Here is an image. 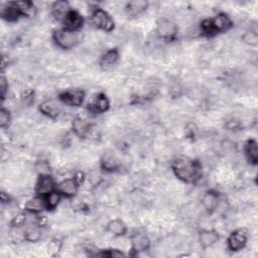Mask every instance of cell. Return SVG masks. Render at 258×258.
Here are the masks:
<instances>
[{
	"label": "cell",
	"mask_w": 258,
	"mask_h": 258,
	"mask_svg": "<svg viewBox=\"0 0 258 258\" xmlns=\"http://www.w3.org/2000/svg\"><path fill=\"white\" fill-rule=\"evenodd\" d=\"M38 109L41 114H44L45 116L51 119L58 118V116L61 113V108L59 104L53 100H46L44 102H41Z\"/></svg>",
	"instance_id": "9a60e30c"
},
{
	"label": "cell",
	"mask_w": 258,
	"mask_h": 258,
	"mask_svg": "<svg viewBox=\"0 0 258 258\" xmlns=\"http://www.w3.org/2000/svg\"><path fill=\"white\" fill-rule=\"evenodd\" d=\"M57 190V184L51 175H40L35 185V193L38 196L45 197Z\"/></svg>",
	"instance_id": "52a82bcc"
},
{
	"label": "cell",
	"mask_w": 258,
	"mask_h": 258,
	"mask_svg": "<svg viewBox=\"0 0 258 258\" xmlns=\"http://www.w3.org/2000/svg\"><path fill=\"white\" fill-rule=\"evenodd\" d=\"M74 179L79 183V185H81L85 180V175L82 173V171H78V173L75 175Z\"/></svg>",
	"instance_id": "e575fe53"
},
{
	"label": "cell",
	"mask_w": 258,
	"mask_h": 258,
	"mask_svg": "<svg viewBox=\"0 0 258 258\" xmlns=\"http://www.w3.org/2000/svg\"><path fill=\"white\" fill-rule=\"evenodd\" d=\"M62 195L56 190L52 193H50L49 195L45 196V201H46V207L48 211H53L56 210V208L59 206L61 200H62Z\"/></svg>",
	"instance_id": "484cf974"
},
{
	"label": "cell",
	"mask_w": 258,
	"mask_h": 258,
	"mask_svg": "<svg viewBox=\"0 0 258 258\" xmlns=\"http://www.w3.org/2000/svg\"><path fill=\"white\" fill-rule=\"evenodd\" d=\"M200 30H201L202 34L204 36H207V37H212V36H215L217 34L216 32H215V30H214L211 19L203 20L201 23V26H200Z\"/></svg>",
	"instance_id": "83f0119b"
},
{
	"label": "cell",
	"mask_w": 258,
	"mask_h": 258,
	"mask_svg": "<svg viewBox=\"0 0 258 258\" xmlns=\"http://www.w3.org/2000/svg\"><path fill=\"white\" fill-rule=\"evenodd\" d=\"M157 34L164 40H173L178 34L177 25L167 18H161L157 23Z\"/></svg>",
	"instance_id": "277c9868"
},
{
	"label": "cell",
	"mask_w": 258,
	"mask_h": 258,
	"mask_svg": "<svg viewBox=\"0 0 258 258\" xmlns=\"http://www.w3.org/2000/svg\"><path fill=\"white\" fill-rule=\"evenodd\" d=\"M36 170L38 171V175H51L50 165L46 161H40L36 165Z\"/></svg>",
	"instance_id": "d6a6232c"
},
{
	"label": "cell",
	"mask_w": 258,
	"mask_h": 258,
	"mask_svg": "<svg viewBox=\"0 0 258 258\" xmlns=\"http://www.w3.org/2000/svg\"><path fill=\"white\" fill-rule=\"evenodd\" d=\"M1 16L6 21H9V23H13V21H16L20 16H23L17 1L7 2L3 4L1 8Z\"/></svg>",
	"instance_id": "4fadbf2b"
},
{
	"label": "cell",
	"mask_w": 258,
	"mask_h": 258,
	"mask_svg": "<svg viewBox=\"0 0 258 258\" xmlns=\"http://www.w3.org/2000/svg\"><path fill=\"white\" fill-rule=\"evenodd\" d=\"M41 237V231H40V225L38 223L33 224L27 228L25 232V238L26 240L30 242H36Z\"/></svg>",
	"instance_id": "d4e9b609"
},
{
	"label": "cell",
	"mask_w": 258,
	"mask_h": 258,
	"mask_svg": "<svg viewBox=\"0 0 258 258\" xmlns=\"http://www.w3.org/2000/svg\"><path fill=\"white\" fill-rule=\"evenodd\" d=\"M109 107H110V102H109L108 98H107V96L105 94L100 93V94L97 95L94 102L91 104L90 110L93 111L94 113L101 114V113H104V112L108 110Z\"/></svg>",
	"instance_id": "44dd1931"
},
{
	"label": "cell",
	"mask_w": 258,
	"mask_h": 258,
	"mask_svg": "<svg viewBox=\"0 0 258 258\" xmlns=\"http://www.w3.org/2000/svg\"><path fill=\"white\" fill-rule=\"evenodd\" d=\"M130 244H131V251L134 254H138L140 252H143L149 249L150 240L146 234L138 232V233H134L131 235Z\"/></svg>",
	"instance_id": "9c48e42d"
},
{
	"label": "cell",
	"mask_w": 258,
	"mask_h": 258,
	"mask_svg": "<svg viewBox=\"0 0 258 258\" xmlns=\"http://www.w3.org/2000/svg\"><path fill=\"white\" fill-rule=\"evenodd\" d=\"M171 168H173L175 176L187 184L197 183L202 176L201 163L190 158L182 157L177 159L171 164Z\"/></svg>",
	"instance_id": "6da1fadb"
},
{
	"label": "cell",
	"mask_w": 258,
	"mask_h": 258,
	"mask_svg": "<svg viewBox=\"0 0 258 258\" xmlns=\"http://www.w3.org/2000/svg\"><path fill=\"white\" fill-rule=\"evenodd\" d=\"M26 222H27V215L24 213H20L16 215L15 218H13L11 224L13 227H20V226H24Z\"/></svg>",
	"instance_id": "1f68e13d"
},
{
	"label": "cell",
	"mask_w": 258,
	"mask_h": 258,
	"mask_svg": "<svg viewBox=\"0 0 258 258\" xmlns=\"http://www.w3.org/2000/svg\"><path fill=\"white\" fill-rule=\"evenodd\" d=\"M23 16H32L34 14V6L32 1H17Z\"/></svg>",
	"instance_id": "f1b7e54d"
},
{
	"label": "cell",
	"mask_w": 258,
	"mask_h": 258,
	"mask_svg": "<svg viewBox=\"0 0 258 258\" xmlns=\"http://www.w3.org/2000/svg\"><path fill=\"white\" fill-rule=\"evenodd\" d=\"M148 7V2L144 0H134L126 5V12L130 17H139Z\"/></svg>",
	"instance_id": "ac0fdd59"
},
{
	"label": "cell",
	"mask_w": 258,
	"mask_h": 258,
	"mask_svg": "<svg viewBox=\"0 0 258 258\" xmlns=\"http://www.w3.org/2000/svg\"><path fill=\"white\" fill-rule=\"evenodd\" d=\"M79 187H80L79 183L74 178L66 179L57 185V191L63 197L73 198L77 195Z\"/></svg>",
	"instance_id": "ba28073f"
},
{
	"label": "cell",
	"mask_w": 258,
	"mask_h": 258,
	"mask_svg": "<svg viewBox=\"0 0 258 258\" xmlns=\"http://www.w3.org/2000/svg\"><path fill=\"white\" fill-rule=\"evenodd\" d=\"M99 256H105V257H121V256H125V254L118 250V249H106L104 251H102V253L98 254Z\"/></svg>",
	"instance_id": "4dcf8cb0"
},
{
	"label": "cell",
	"mask_w": 258,
	"mask_h": 258,
	"mask_svg": "<svg viewBox=\"0 0 258 258\" xmlns=\"http://www.w3.org/2000/svg\"><path fill=\"white\" fill-rule=\"evenodd\" d=\"M91 24L94 28L103 32H110L114 30V20L108 12L101 8H96L91 14Z\"/></svg>",
	"instance_id": "3957f363"
},
{
	"label": "cell",
	"mask_w": 258,
	"mask_h": 258,
	"mask_svg": "<svg viewBox=\"0 0 258 258\" xmlns=\"http://www.w3.org/2000/svg\"><path fill=\"white\" fill-rule=\"evenodd\" d=\"M26 210L30 213H32V214H38L44 210H47L45 197L36 195L32 199L29 200L27 205H26Z\"/></svg>",
	"instance_id": "7402d4cb"
},
{
	"label": "cell",
	"mask_w": 258,
	"mask_h": 258,
	"mask_svg": "<svg viewBox=\"0 0 258 258\" xmlns=\"http://www.w3.org/2000/svg\"><path fill=\"white\" fill-rule=\"evenodd\" d=\"M247 239H248V234L245 229H238L233 231L227 240L229 250L233 252L242 250L246 246Z\"/></svg>",
	"instance_id": "5b68a950"
},
{
	"label": "cell",
	"mask_w": 258,
	"mask_h": 258,
	"mask_svg": "<svg viewBox=\"0 0 258 258\" xmlns=\"http://www.w3.org/2000/svg\"><path fill=\"white\" fill-rule=\"evenodd\" d=\"M244 152H245V157L249 163L256 165L258 162V146L257 142L254 139H249L245 143L244 147Z\"/></svg>",
	"instance_id": "603a6c76"
},
{
	"label": "cell",
	"mask_w": 258,
	"mask_h": 258,
	"mask_svg": "<svg viewBox=\"0 0 258 258\" xmlns=\"http://www.w3.org/2000/svg\"><path fill=\"white\" fill-rule=\"evenodd\" d=\"M202 206L208 213H213L217 210L220 203V195L216 191H207L202 197Z\"/></svg>",
	"instance_id": "30bf717a"
},
{
	"label": "cell",
	"mask_w": 258,
	"mask_h": 258,
	"mask_svg": "<svg viewBox=\"0 0 258 258\" xmlns=\"http://www.w3.org/2000/svg\"><path fill=\"white\" fill-rule=\"evenodd\" d=\"M71 10L72 9L68 1H56L52 6L53 16L60 21H64Z\"/></svg>",
	"instance_id": "d6986e66"
},
{
	"label": "cell",
	"mask_w": 258,
	"mask_h": 258,
	"mask_svg": "<svg viewBox=\"0 0 258 258\" xmlns=\"http://www.w3.org/2000/svg\"><path fill=\"white\" fill-rule=\"evenodd\" d=\"M0 88H1V98L2 100H4L6 96V92L8 90V83L4 76L1 77V81H0Z\"/></svg>",
	"instance_id": "836d02e7"
},
{
	"label": "cell",
	"mask_w": 258,
	"mask_h": 258,
	"mask_svg": "<svg viewBox=\"0 0 258 258\" xmlns=\"http://www.w3.org/2000/svg\"><path fill=\"white\" fill-rule=\"evenodd\" d=\"M64 29L72 31V32H79L84 25L83 16L76 10H71L67 17L64 19Z\"/></svg>",
	"instance_id": "8fae6325"
},
{
	"label": "cell",
	"mask_w": 258,
	"mask_h": 258,
	"mask_svg": "<svg viewBox=\"0 0 258 258\" xmlns=\"http://www.w3.org/2000/svg\"><path fill=\"white\" fill-rule=\"evenodd\" d=\"M211 20H212L214 30L215 32H216L217 34L220 32H228L233 26L231 18L226 13H219Z\"/></svg>",
	"instance_id": "5bb4252c"
},
{
	"label": "cell",
	"mask_w": 258,
	"mask_h": 258,
	"mask_svg": "<svg viewBox=\"0 0 258 258\" xmlns=\"http://www.w3.org/2000/svg\"><path fill=\"white\" fill-rule=\"evenodd\" d=\"M72 128L74 133L82 138L87 137L91 130V124L88 120L81 117H77L72 122Z\"/></svg>",
	"instance_id": "e0dca14e"
},
{
	"label": "cell",
	"mask_w": 258,
	"mask_h": 258,
	"mask_svg": "<svg viewBox=\"0 0 258 258\" xmlns=\"http://www.w3.org/2000/svg\"><path fill=\"white\" fill-rule=\"evenodd\" d=\"M100 164H101L102 169L105 171H108V173H113V171H116L117 169H119L121 165L120 161L112 153L104 154L101 159Z\"/></svg>",
	"instance_id": "2e32d148"
},
{
	"label": "cell",
	"mask_w": 258,
	"mask_h": 258,
	"mask_svg": "<svg viewBox=\"0 0 258 258\" xmlns=\"http://www.w3.org/2000/svg\"><path fill=\"white\" fill-rule=\"evenodd\" d=\"M119 60V52L117 49H111L107 51L100 60V64L103 67H111Z\"/></svg>",
	"instance_id": "cb8c5ba5"
},
{
	"label": "cell",
	"mask_w": 258,
	"mask_h": 258,
	"mask_svg": "<svg viewBox=\"0 0 258 258\" xmlns=\"http://www.w3.org/2000/svg\"><path fill=\"white\" fill-rule=\"evenodd\" d=\"M106 230L114 237H121L127 233V226L121 219H114L106 225Z\"/></svg>",
	"instance_id": "ffe728a7"
},
{
	"label": "cell",
	"mask_w": 258,
	"mask_h": 258,
	"mask_svg": "<svg viewBox=\"0 0 258 258\" xmlns=\"http://www.w3.org/2000/svg\"><path fill=\"white\" fill-rule=\"evenodd\" d=\"M219 239H220L219 233L216 230H213V229L202 230L199 234V242L202 248L204 249L212 247L219 241Z\"/></svg>",
	"instance_id": "7c38bea8"
},
{
	"label": "cell",
	"mask_w": 258,
	"mask_h": 258,
	"mask_svg": "<svg viewBox=\"0 0 258 258\" xmlns=\"http://www.w3.org/2000/svg\"><path fill=\"white\" fill-rule=\"evenodd\" d=\"M59 99L62 103L66 104L68 106L79 107L84 103L85 100V92L79 89H71L64 91L60 94Z\"/></svg>",
	"instance_id": "8992f818"
},
{
	"label": "cell",
	"mask_w": 258,
	"mask_h": 258,
	"mask_svg": "<svg viewBox=\"0 0 258 258\" xmlns=\"http://www.w3.org/2000/svg\"><path fill=\"white\" fill-rule=\"evenodd\" d=\"M53 39L59 48L63 50H70L79 44L81 34L79 32H72L63 28L54 32Z\"/></svg>",
	"instance_id": "7a4b0ae2"
},
{
	"label": "cell",
	"mask_w": 258,
	"mask_h": 258,
	"mask_svg": "<svg viewBox=\"0 0 258 258\" xmlns=\"http://www.w3.org/2000/svg\"><path fill=\"white\" fill-rule=\"evenodd\" d=\"M10 123V113L2 108L1 111H0V126H1L2 128H6L8 127Z\"/></svg>",
	"instance_id": "f546056e"
},
{
	"label": "cell",
	"mask_w": 258,
	"mask_h": 258,
	"mask_svg": "<svg viewBox=\"0 0 258 258\" xmlns=\"http://www.w3.org/2000/svg\"><path fill=\"white\" fill-rule=\"evenodd\" d=\"M242 41L249 47H257L258 45V34L253 31L245 32L241 36Z\"/></svg>",
	"instance_id": "4316f807"
}]
</instances>
